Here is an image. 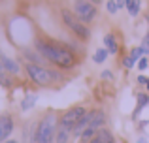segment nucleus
<instances>
[{
  "label": "nucleus",
  "mask_w": 149,
  "mask_h": 143,
  "mask_svg": "<svg viewBox=\"0 0 149 143\" xmlns=\"http://www.w3.org/2000/svg\"><path fill=\"white\" fill-rule=\"evenodd\" d=\"M13 132V121L10 115H0V143L6 141Z\"/></svg>",
  "instance_id": "7"
},
{
  "label": "nucleus",
  "mask_w": 149,
  "mask_h": 143,
  "mask_svg": "<svg viewBox=\"0 0 149 143\" xmlns=\"http://www.w3.org/2000/svg\"><path fill=\"white\" fill-rule=\"evenodd\" d=\"M91 143H102V140H100V137H98V136H96V137H95V140H91Z\"/></svg>",
  "instance_id": "27"
},
{
  "label": "nucleus",
  "mask_w": 149,
  "mask_h": 143,
  "mask_svg": "<svg viewBox=\"0 0 149 143\" xmlns=\"http://www.w3.org/2000/svg\"><path fill=\"white\" fill-rule=\"evenodd\" d=\"M102 77H104V79H106V77H108V79H111V72H109V70H104V72H102Z\"/></svg>",
  "instance_id": "25"
},
{
  "label": "nucleus",
  "mask_w": 149,
  "mask_h": 143,
  "mask_svg": "<svg viewBox=\"0 0 149 143\" xmlns=\"http://www.w3.org/2000/svg\"><path fill=\"white\" fill-rule=\"evenodd\" d=\"M130 57H132V60H134V62H138L140 59L147 57V55H146V47H143V45H140V47H134V49H132V53H130Z\"/></svg>",
  "instance_id": "16"
},
{
  "label": "nucleus",
  "mask_w": 149,
  "mask_h": 143,
  "mask_svg": "<svg viewBox=\"0 0 149 143\" xmlns=\"http://www.w3.org/2000/svg\"><path fill=\"white\" fill-rule=\"evenodd\" d=\"M147 88H149V81H147Z\"/></svg>",
  "instance_id": "30"
},
{
  "label": "nucleus",
  "mask_w": 149,
  "mask_h": 143,
  "mask_svg": "<svg viewBox=\"0 0 149 143\" xmlns=\"http://www.w3.org/2000/svg\"><path fill=\"white\" fill-rule=\"evenodd\" d=\"M25 72H26V75H29L30 79L34 81V83H36V85H42V87H45V85H51V83H53V81L58 77V75H55V72L45 70L42 64H32V62L26 64Z\"/></svg>",
  "instance_id": "4"
},
{
  "label": "nucleus",
  "mask_w": 149,
  "mask_h": 143,
  "mask_svg": "<svg viewBox=\"0 0 149 143\" xmlns=\"http://www.w3.org/2000/svg\"><path fill=\"white\" fill-rule=\"evenodd\" d=\"M147 64H149V59H147V57H143V59H140L138 60V70H146V68H147Z\"/></svg>",
  "instance_id": "20"
},
{
  "label": "nucleus",
  "mask_w": 149,
  "mask_h": 143,
  "mask_svg": "<svg viewBox=\"0 0 149 143\" xmlns=\"http://www.w3.org/2000/svg\"><path fill=\"white\" fill-rule=\"evenodd\" d=\"M74 13L81 23L89 25V23H93L96 19L98 10H96V4L89 2V0H76L74 2Z\"/></svg>",
  "instance_id": "5"
},
{
  "label": "nucleus",
  "mask_w": 149,
  "mask_h": 143,
  "mask_svg": "<svg viewBox=\"0 0 149 143\" xmlns=\"http://www.w3.org/2000/svg\"><path fill=\"white\" fill-rule=\"evenodd\" d=\"M2 143H17L15 140H6V141H2Z\"/></svg>",
  "instance_id": "28"
},
{
  "label": "nucleus",
  "mask_w": 149,
  "mask_h": 143,
  "mask_svg": "<svg viewBox=\"0 0 149 143\" xmlns=\"http://www.w3.org/2000/svg\"><path fill=\"white\" fill-rule=\"evenodd\" d=\"M0 62H2L4 70H6L8 73H17V72H19V66H17V62H13V60H11L10 57H6V55H0Z\"/></svg>",
  "instance_id": "11"
},
{
  "label": "nucleus",
  "mask_w": 149,
  "mask_h": 143,
  "mask_svg": "<svg viewBox=\"0 0 149 143\" xmlns=\"http://www.w3.org/2000/svg\"><path fill=\"white\" fill-rule=\"evenodd\" d=\"M89 2H93V4H100L102 0H89Z\"/></svg>",
  "instance_id": "29"
},
{
  "label": "nucleus",
  "mask_w": 149,
  "mask_h": 143,
  "mask_svg": "<svg viewBox=\"0 0 149 143\" xmlns=\"http://www.w3.org/2000/svg\"><path fill=\"white\" fill-rule=\"evenodd\" d=\"M70 137H72V130L66 128V126H62V124H58L57 136H55V143H68Z\"/></svg>",
  "instance_id": "9"
},
{
  "label": "nucleus",
  "mask_w": 149,
  "mask_h": 143,
  "mask_svg": "<svg viewBox=\"0 0 149 143\" xmlns=\"http://www.w3.org/2000/svg\"><path fill=\"white\" fill-rule=\"evenodd\" d=\"M147 81H149V79H147V77H143V75L138 77V83H140V85H147Z\"/></svg>",
  "instance_id": "24"
},
{
  "label": "nucleus",
  "mask_w": 149,
  "mask_h": 143,
  "mask_svg": "<svg viewBox=\"0 0 149 143\" xmlns=\"http://www.w3.org/2000/svg\"><path fill=\"white\" fill-rule=\"evenodd\" d=\"M36 49L47 62L55 64V66H58V68H72L74 64H76L74 53L68 51L66 47H62V45H55V44H49V41L38 40L36 41Z\"/></svg>",
  "instance_id": "1"
},
{
  "label": "nucleus",
  "mask_w": 149,
  "mask_h": 143,
  "mask_svg": "<svg viewBox=\"0 0 149 143\" xmlns=\"http://www.w3.org/2000/svg\"><path fill=\"white\" fill-rule=\"evenodd\" d=\"M136 98H138V107H136V111H134V117H136V115H138L140 111L143 109V107L147 106V104H149V96H147V94H142V92H140V94L136 96Z\"/></svg>",
  "instance_id": "15"
},
{
  "label": "nucleus",
  "mask_w": 149,
  "mask_h": 143,
  "mask_svg": "<svg viewBox=\"0 0 149 143\" xmlns=\"http://www.w3.org/2000/svg\"><path fill=\"white\" fill-rule=\"evenodd\" d=\"M134 64H136V62H134V60H132V57H130V55H128L127 59H125V66H127V68H132V66H134Z\"/></svg>",
  "instance_id": "22"
},
{
  "label": "nucleus",
  "mask_w": 149,
  "mask_h": 143,
  "mask_svg": "<svg viewBox=\"0 0 149 143\" xmlns=\"http://www.w3.org/2000/svg\"><path fill=\"white\" fill-rule=\"evenodd\" d=\"M104 44H106L104 47L109 51V55H115V53L119 51V47H117V40H115V36H113L111 32H108L104 36Z\"/></svg>",
  "instance_id": "10"
},
{
  "label": "nucleus",
  "mask_w": 149,
  "mask_h": 143,
  "mask_svg": "<svg viewBox=\"0 0 149 143\" xmlns=\"http://www.w3.org/2000/svg\"><path fill=\"white\" fill-rule=\"evenodd\" d=\"M96 134H98V128H93V126H89V128L83 130V134L79 136V140L83 143H91V140H95Z\"/></svg>",
  "instance_id": "12"
},
{
  "label": "nucleus",
  "mask_w": 149,
  "mask_h": 143,
  "mask_svg": "<svg viewBox=\"0 0 149 143\" xmlns=\"http://www.w3.org/2000/svg\"><path fill=\"white\" fill-rule=\"evenodd\" d=\"M87 117H89V126L93 128H102L106 122V113L102 109H93V111H87Z\"/></svg>",
  "instance_id": "8"
},
{
  "label": "nucleus",
  "mask_w": 149,
  "mask_h": 143,
  "mask_svg": "<svg viewBox=\"0 0 149 143\" xmlns=\"http://www.w3.org/2000/svg\"><path fill=\"white\" fill-rule=\"evenodd\" d=\"M96 136L102 140V143H115V140H113V134L109 132V130H106V128H100Z\"/></svg>",
  "instance_id": "14"
},
{
  "label": "nucleus",
  "mask_w": 149,
  "mask_h": 143,
  "mask_svg": "<svg viewBox=\"0 0 149 143\" xmlns=\"http://www.w3.org/2000/svg\"><path fill=\"white\" fill-rule=\"evenodd\" d=\"M4 73H6V70H4V66H2V62H0V77L4 75Z\"/></svg>",
  "instance_id": "26"
},
{
  "label": "nucleus",
  "mask_w": 149,
  "mask_h": 143,
  "mask_svg": "<svg viewBox=\"0 0 149 143\" xmlns=\"http://www.w3.org/2000/svg\"><path fill=\"white\" fill-rule=\"evenodd\" d=\"M115 4H117V8H119V10L127 8V0H115Z\"/></svg>",
  "instance_id": "23"
},
{
  "label": "nucleus",
  "mask_w": 149,
  "mask_h": 143,
  "mask_svg": "<svg viewBox=\"0 0 149 143\" xmlns=\"http://www.w3.org/2000/svg\"><path fill=\"white\" fill-rule=\"evenodd\" d=\"M85 115H87L85 107H81V106H77V107H70L68 111H64V113L61 115V119H58V124L66 126V128H70V130L74 132L76 124L85 117Z\"/></svg>",
  "instance_id": "6"
},
{
  "label": "nucleus",
  "mask_w": 149,
  "mask_h": 143,
  "mask_svg": "<svg viewBox=\"0 0 149 143\" xmlns=\"http://www.w3.org/2000/svg\"><path fill=\"white\" fill-rule=\"evenodd\" d=\"M34 102H36V96H26V98L25 100H23V106H21V109L23 111H26V109H30V107H32L34 106Z\"/></svg>",
  "instance_id": "18"
},
{
  "label": "nucleus",
  "mask_w": 149,
  "mask_h": 143,
  "mask_svg": "<svg viewBox=\"0 0 149 143\" xmlns=\"http://www.w3.org/2000/svg\"><path fill=\"white\" fill-rule=\"evenodd\" d=\"M61 17H62L64 26L72 34H76V38H79V40H89V38H91V30L87 28V25H85V23H81L79 19L76 17V13H74V11L62 10L61 11Z\"/></svg>",
  "instance_id": "3"
},
{
  "label": "nucleus",
  "mask_w": 149,
  "mask_h": 143,
  "mask_svg": "<svg viewBox=\"0 0 149 143\" xmlns=\"http://www.w3.org/2000/svg\"><path fill=\"white\" fill-rule=\"evenodd\" d=\"M143 47H146V55H147V59H149V32H147V36H146V40H143Z\"/></svg>",
  "instance_id": "21"
},
{
  "label": "nucleus",
  "mask_w": 149,
  "mask_h": 143,
  "mask_svg": "<svg viewBox=\"0 0 149 143\" xmlns=\"http://www.w3.org/2000/svg\"><path fill=\"white\" fill-rule=\"evenodd\" d=\"M57 128H58L57 117H55L53 113L45 115V117L40 121L38 128H36V137H34V141L36 143H55Z\"/></svg>",
  "instance_id": "2"
},
{
  "label": "nucleus",
  "mask_w": 149,
  "mask_h": 143,
  "mask_svg": "<svg viewBox=\"0 0 149 143\" xmlns=\"http://www.w3.org/2000/svg\"><path fill=\"white\" fill-rule=\"evenodd\" d=\"M127 10L132 17H136L140 13V0H127Z\"/></svg>",
  "instance_id": "13"
},
{
  "label": "nucleus",
  "mask_w": 149,
  "mask_h": 143,
  "mask_svg": "<svg viewBox=\"0 0 149 143\" xmlns=\"http://www.w3.org/2000/svg\"><path fill=\"white\" fill-rule=\"evenodd\" d=\"M108 55H109V51L106 47H102V49H98V51L95 53V62L96 64H102L106 59H108Z\"/></svg>",
  "instance_id": "17"
},
{
  "label": "nucleus",
  "mask_w": 149,
  "mask_h": 143,
  "mask_svg": "<svg viewBox=\"0 0 149 143\" xmlns=\"http://www.w3.org/2000/svg\"><path fill=\"white\" fill-rule=\"evenodd\" d=\"M106 8H108L109 13H117V10H119L117 4H115V0H108V2H106Z\"/></svg>",
  "instance_id": "19"
}]
</instances>
